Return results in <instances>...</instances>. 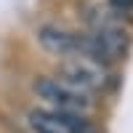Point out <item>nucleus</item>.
I'll return each mask as SVG.
<instances>
[{"instance_id": "obj_3", "label": "nucleus", "mask_w": 133, "mask_h": 133, "mask_svg": "<svg viewBox=\"0 0 133 133\" xmlns=\"http://www.w3.org/2000/svg\"><path fill=\"white\" fill-rule=\"evenodd\" d=\"M27 123L35 133H93L88 117L69 115V112H56V109H45V107L32 109Z\"/></svg>"}, {"instance_id": "obj_4", "label": "nucleus", "mask_w": 133, "mask_h": 133, "mask_svg": "<svg viewBox=\"0 0 133 133\" xmlns=\"http://www.w3.org/2000/svg\"><path fill=\"white\" fill-rule=\"evenodd\" d=\"M37 40L48 53L61 56V59H69V56L80 53V35H72V32H66L61 27H53V24L40 27L37 29Z\"/></svg>"}, {"instance_id": "obj_5", "label": "nucleus", "mask_w": 133, "mask_h": 133, "mask_svg": "<svg viewBox=\"0 0 133 133\" xmlns=\"http://www.w3.org/2000/svg\"><path fill=\"white\" fill-rule=\"evenodd\" d=\"M115 8V14H128V11H133V0H109Z\"/></svg>"}, {"instance_id": "obj_2", "label": "nucleus", "mask_w": 133, "mask_h": 133, "mask_svg": "<svg viewBox=\"0 0 133 133\" xmlns=\"http://www.w3.org/2000/svg\"><path fill=\"white\" fill-rule=\"evenodd\" d=\"M61 80L83 88V91H88V93H93V91H104V88L109 85V69H107V64L77 53V56L64 59V64H61Z\"/></svg>"}, {"instance_id": "obj_1", "label": "nucleus", "mask_w": 133, "mask_h": 133, "mask_svg": "<svg viewBox=\"0 0 133 133\" xmlns=\"http://www.w3.org/2000/svg\"><path fill=\"white\" fill-rule=\"evenodd\" d=\"M35 93L45 109H56V112L88 117V112H93V107H96L93 93L61 80V77H40L35 83Z\"/></svg>"}]
</instances>
